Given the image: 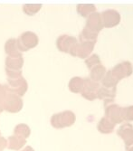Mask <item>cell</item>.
<instances>
[{
    "mask_svg": "<svg viewBox=\"0 0 133 151\" xmlns=\"http://www.w3.org/2000/svg\"><path fill=\"white\" fill-rule=\"evenodd\" d=\"M94 45L95 43H92V42H82L80 45L77 44L73 51L72 55L79 56L81 58H85L91 52V51L93 50Z\"/></svg>",
    "mask_w": 133,
    "mask_h": 151,
    "instance_id": "cell-7",
    "label": "cell"
},
{
    "mask_svg": "<svg viewBox=\"0 0 133 151\" xmlns=\"http://www.w3.org/2000/svg\"><path fill=\"white\" fill-rule=\"evenodd\" d=\"M119 83V81H117L111 75V71L106 73V74L104 75L103 79H102V85L104 87H107V88H113L116 87L117 84Z\"/></svg>",
    "mask_w": 133,
    "mask_h": 151,
    "instance_id": "cell-12",
    "label": "cell"
},
{
    "mask_svg": "<svg viewBox=\"0 0 133 151\" xmlns=\"http://www.w3.org/2000/svg\"><path fill=\"white\" fill-rule=\"evenodd\" d=\"M106 69L102 64H98L93 67V69L91 72V78L93 81H101L103 79L104 75L106 74Z\"/></svg>",
    "mask_w": 133,
    "mask_h": 151,
    "instance_id": "cell-11",
    "label": "cell"
},
{
    "mask_svg": "<svg viewBox=\"0 0 133 151\" xmlns=\"http://www.w3.org/2000/svg\"><path fill=\"white\" fill-rule=\"evenodd\" d=\"M83 88L85 89V91H83V95L87 99H91V96L90 95H92V98H95V91L98 90L99 88V85L97 83H95L94 81H90V80H85L84 81V84H83Z\"/></svg>",
    "mask_w": 133,
    "mask_h": 151,
    "instance_id": "cell-8",
    "label": "cell"
},
{
    "mask_svg": "<svg viewBox=\"0 0 133 151\" xmlns=\"http://www.w3.org/2000/svg\"><path fill=\"white\" fill-rule=\"evenodd\" d=\"M99 97L101 99H104L106 101L112 102L115 96H116V87L113 88H107V87H102L98 91Z\"/></svg>",
    "mask_w": 133,
    "mask_h": 151,
    "instance_id": "cell-9",
    "label": "cell"
},
{
    "mask_svg": "<svg viewBox=\"0 0 133 151\" xmlns=\"http://www.w3.org/2000/svg\"><path fill=\"white\" fill-rule=\"evenodd\" d=\"M126 150H127V151H133V146H131V147L126 148Z\"/></svg>",
    "mask_w": 133,
    "mask_h": 151,
    "instance_id": "cell-17",
    "label": "cell"
},
{
    "mask_svg": "<svg viewBox=\"0 0 133 151\" xmlns=\"http://www.w3.org/2000/svg\"><path fill=\"white\" fill-rule=\"evenodd\" d=\"M111 73L117 81H119L132 74V65L129 61L119 63L111 70Z\"/></svg>",
    "mask_w": 133,
    "mask_h": 151,
    "instance_id": "cell-1",
    "label": "cell"
},
{
    "mask_svg": "<svg viewBox=\"0 0 133 151\" xmlns=\"http://www.w3.org/2000/svg\"><path fill=\"white\" fill-rule=\"evenodd\" d=\"M122 108L117 104H110L106 108V117L114 124H119L123 121L121 117Z\"/></svg>",
    "mask_w": 133,
    "mask_h": 151,
    "instance_id": "cell-5",
    "label": "cell"
},
{
    "mask_svg": "<svg viewBox=\"0 0 133 151\" xmlns=\"http://www.w3.org/2000/svg\"><path fill=\"white\" fill-rule=\"evenodd\" d=\"M101 17L103 26L107 27V28L114 27L121 22V15L115 9L105 10L102 14H101Z\"/></svg>",
    "mask_w": 133,
    "mask_h": 151,
    "instance_id": "cell-2",
    "label": "cell"
},
{
    "mask_svg": "<svg viewBox=\"0 0 133 151\" xmlns=\"http://www.w3.org/2000/svg\"><path fill=\"white\" fill-rule=\"evenodd\" d=\"M77 11L80 15L86 17L91 15V13L95 12V6L93 5H78Z\"/></svg>",
    "mask_w": 133,
    "mask_h": 151,
    "instance_id": "cell-13",
    "label": "cell"
},
{
    "mask_svg": "<svg viewBox=\"0 0 133 151\" xmlns=\"http://www.w3.org/2000/svg\"><path fill=\"white\" fill-rule=\"evenodd\" d=\"M83 84H84V81L82 78L75 77V78H73L71 80L69 86H70L71 91L78 92V91H81V89L83 87Z\"/></svg>",
    "mask_w": 133,
    "mask_h": 151,
    "instance_id": "cell-14",
    "label": "cell"
},
{
    "mask_svg": "<svg viewBox=\"0 0 133 151\" xmlns=\"http://www.w3.org/2000/svg\"><path fill=\"white\" fill-rule=\"evenodd\" d=\"M77 45L76 39L72 36L68 35H63L57 40V46L58 48L65 52H70L73 53V51Z\"/></svg>",
    "mask_w": 133,
    "mask_h": 151,
    "instance_id": "cell-6",
    "label": "cell"
},
{
    "mask_svg": "<svg viewBox=\"0 0 133 151\" xmlns=\"http://www.w3.org/2000/svg\"><path fill=\"white\" fill-rule=\"evenodd\" d=\"M117 134L124 141L126 148L133 146V126L129 123H125L119 128Z\"/></svg>",
    "mask_w": 133,
    "mask_h": 151,
    "instance_id": "cell-3",
    "label": "cell"
},
{
    "mask_svg": "<svg viewBox=\"0 0 133 151\" xmlns=\"http://www.w3.org/2000/svg\"><path fill=\"white\" fill-rule=\"evenodd\" d=\"M86 64L88 66V68L91 69L92 67H94L98 64H101V60H100V57L97 55V54H93V55H91V57H89L87 60H86Z\"/></svg>",
    "mask_w": 133,
    "mask_h": 151,
    "instance_id": "cell-16",
    "label": "cell"
},
{
    "mask_svg": "<svg viewBox=\"0 0 133 151\" xmlns=\"http://www.w3.org/2000/svg\"><path fill=\"white\" fill-rule=\"evenodd\" d=\"M121 117L125 121H133V106L122 108Z\"/></svg>",
    "mask_w": 133,
    "mask_h": 151,
    "instance_id": "cell-15",
    "label": "cell"
},
{
    "mask_svg": "<svg viewBox=\"0 0 133 151\" xmlns=\"http://www.w3.org/2000/svg\"><path fill=\"white\" fill-rule=\"evenodd\" d=\"M114 127L115 124L112 121H111L107 118H103L102 119H101L99 123L98 129L102 133H111L114 129Z\"/></svg>",
    "mask_w": 133,
    "mask_h": 151,
    "instance_id": "cell-10",
    "label": "cell"
},
{
    "mask_svg": "<svg viewBox=\"0 0 133 151\" xmlns=\"http://www.w3.org/2000/svg\"><path fill=\"white\" fill-rule=\"evenodd\" d=\"M85 28H87L88 30L93 32L95 34H98L103 28V24H102L100 13L94 12L93 14H91L88 17Z\"/></svg>",
    "mask_w": 133,
    "mask_h": 151,
    "instance_id": "cell-4",
    "label": "cell"
}]
</instances>
